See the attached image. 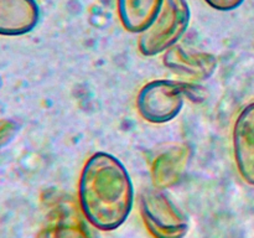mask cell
<instances>
[{
  "label": "cell",
  "mask_w": 254,
  "mask_h": 238,
  "mask_svg": "<svg viewBox=\"0 0 254 238\" xmlns=\"http://www.w3.org/2000/svg\"><path fill=\"white\" fill-rule=\"evenodd\" d=\"M40 21L36 0H0V36H22Z\"/></svg>",
  "instance_id": "cell-8"
},
{
  "label": "cell",
  "mask_w": 254,
  "mask_h": 238,
  "mask_svg": "<svg viewBox=\"0 0 254 238\" xmlns=\"http://www.w3.org/2000/svg\"><path fill=\"white\" fill-rule=\"evenodd\" d=\"M78 203L84 217L97 230L121 227L134 205L133 181L124 164L104 151L89 156L79 176Z\"/></svg>",
  "instance_id": "cell-1"
},
{
  "label": "cell",
  "mask_w": 254,
  "mask_h": 238,
  "mask_svg": "<svg viewBox=\"0 0 254 238\" xmlns=\"http://www.w3.org/2000/svg\"><path fill=\"white\" fill-rule=\"evenodd\" d=\"M164 64L173 73L190 81H206L216 72L217 59L207 52L186 51L180 45L164 54Z\"/></svg>",
  "instance_id": "cell-7"
},
{
  "label": "cell",
  "mask_w": 254,
  "mask_h": 238,
  "mask_svg": "<svg viewBox=\"0 0 254 238\" xmlns=\"http://www.w3.org/2000/svg\"><path fill=\"white\" fill-rule=\"evenodd\" d=\"M17 131V124L10 119L0 120V148L6 145Z\"/></svg>",
  "instance_id": "cell-11"
},
{
  "label": "cell",
  "mask_w": 254,
  "mask_h": 238,
  "mask_svg": "<svg viewBox=\"0 0 254 238\" xmlns=\"http://www.w3.org/2000/svg\"><path fill=\"white\" fill-rule=\"evenodd\" d=\"M205 2L218 11H232L240 7L245 0H205Z\"/></svg>",
  "instance_id": "cell-12"
},
{
  "label": "cell",
  "mask_w": 254,
  "mask_h": 238,
  "mask_svg": "<svg viewBox=\"0 0 254 238\" xmlns=\"http://www.w3.org/2000/svg\"><path fill=\"white\" fill-rule=\"evenodd\" d=\"M164 5V0H117V11L124 29L133 34L145 31Z\"/></svg>",
  "instance_id": "cell-10"
},
{
  "label": "cell",
  "mask_w": 254,
  "mask_h": 238,
  "mask_svg": "<svg viewBox=\"0 0 254 238\" xmlns=\"http://www.w3.org/2000/svg\"><path fill=\"white\" fill-rule=\"evenodd\" d=\"M89 225L71 196H59L51 203L36 238H96Z\"/></svg>",
  "instance_id": "cell-5"
},
{
  "label": "cell",
  "mask_w": 254,
  "mask_h": 238,
  "mask_svg": "<svg viewBox=\"0 0 254 238\" xmlns=\"http://www.w3.org/2000/svg\"><path fill=\"white\" fill-rule=\"evenodd\" d=\"M233 155L243 180L254 186V102L238 114L233 125Z\"/></svg>",
  "instance_id": "cell-6"
},
{
  "label": "cell",
  "mask_w": 254,
  "mask_h": 238,
  "mask_svg": "<svg viewBox=\"0 0 254 238\" xmlns=\"http://www.w3.org/2000/svg\"><path fill=\"white\" fill-rule=\"evenodd\" d=\"M191 9L188 0H164V5L153 24L140 34L139 51L153 57L176 46L188 31Z\"/></svg>",
  "instance_id": "cell-3"
},
{
  "label": "cell",
  "mask_w": 254,
  "mask_h": 238,
  "mask_svg": "<svg viewBox=\"0 0 254 238\" xmlns=\"http://www.w3.org/2000/svg\"><path fill=\"white\" fill-rule=\"evenodd\" d=\"M190 158V149L186 145L174 146L156 156L151 166L154 187L165 190L175 186L183 178Z\"/></svg>",
  "instance_id": "cell-9"
},
{
  "label": "cell",
  "mask_w": 254,
  "mask_h": 238,
  "mask_svg": "<svg viewBox=\"0 0 254 238\" xmlns=\"http://www.w3.org/2000/svg\"><path fill=\"white\" fill-rule=\"evenodd\" d=\"M139 206L144 225L154 238H184L188 233L185 213L159 188H144Z\"/></svg>",
  "instance_id": "cell-4"
},
{
  "label": "cell",
  "mask_w": 254,
  "mask_h": 238,
  "mask_svg": "<svg viewBox=\"0 0 254 238\" xmlns=\"http://www.w3.org/2000/svg\"><path fill=\"white\" fill-rule=\"evenodd\" d=\"M203 87L185 81L155 79L144 84L136 96V109L143 119L153 124H164L181 113L185 98L202 102Z\"/></svg>",
  "instance_id": "cell-2"
}]
</instances>
